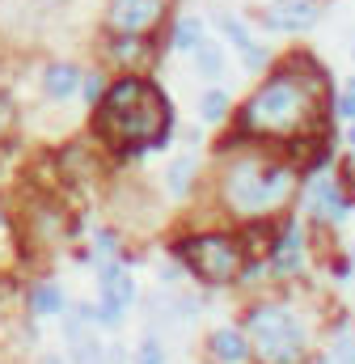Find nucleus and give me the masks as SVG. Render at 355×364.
Returning a JSON list of instances; mask_svg holds the SVG:
<instances>
[{
	"label": "nucleus",
	"mask_w": 355,
	"mask_h": 364,
	"mask_svg": "<svg viewBox=\"0 0 355 364\" xmlns=\"http://www.w3.org/2000/svg\"><path fill=\"white\" fill-rule=\"evenodd\" d=\"M322 364H326V360H322Z\"/></svg>",
	"instance_id": "nucleus-21"
},
{
	"label": "nucleus",
	"mask_w": 355,
	"mask_h": 364,
	"mask_svg": "<svg viewBox=\"0 0 355 364\" xmlns=\"http://www.w3.org/2000/svg\"><path fill=\"white\" fill-rule=\"evenodd\" d=\"M97 132L114 149H127V153L153 149L170 132V102L153 81L127 77V81L106 90L102 106H97Z\"/></svg>",
	"instance_id": "nucleus-1"
},
{
	"label": "nucleus",
	"mask_w": 355,
	"mask_h": 364,
	"mask_svg": "<svg viewBox=\"0 0 355 364\" xmlns=\"http://www.w3.org/2000/svg\"><path fill=\"white\" fill-rule=\"evenodd\" d=\"M229 203L237 212H271L292 195V170L283 166H258V161H241L229 174Z\"/></svg>",
	"instance_id": "nucleus-4"
},
{
	"label": "nucleus",
	"mask_w": 355,
	"mask_h": 364,
	"mask_svg": "<svg viewBox=\"0 0 355 364\" xmlns=\"http://www.w3.org/2000/svg\"><path fill=\"white\" fill-rule=\"evenodd\" d=\"M190 170H195V161H190V157H186V161H178L174 170H170V191H174V195H182V191L190 186Z\"/></svg>",
	"instance_id": "nucleus-18"
},
{
	"label": "nucleus",
	"mask_w": 355,
	"mask_h": 364,
	"mask_svg": "<svg viewBox=\"0 0 355 364\" xmlns=\"http://www.w3.org/2000/svg\"><path fill=\"white\" fill-rule=\"evenodd\" d=\"M195 60H199V68H203L207 77H220V68H224V60H220V51H216L212 43H199V47H195Z\"/></svg>",
	"instance_id": "nucleus-17"
},
{
	"label": "nucleus",
	"mask_w": 355,
	"mask_h": 364,
	"mask_svg": "<svg viewBox=\"0 0 355 364\" xmlns=\"http://www.w3.org/2000/svg\"><path fill=\"white\" fill-rule=\"evenodd\" d=\"M250 339H254V352L266 364H296L305 352V326L292 309L283 305H258L250 314Z\"/></svg>",
	"instance_id": "nucleus-3"
},
{
	"label": "nucleus",
	"mask_w": 355,
	"mask_h": 364,
	"mask_svg": "<svg viewBox=\"0 0 355 364\" xmlns=\"http://www.w3.org/2000/svg\"><path fill=\"white\" fill-rule=\"evenodd\" d=\"M275 267H279V272H296V267H300V229H296V225H292V229H288V237L279 242Z\"/></svg>",
	"instance_id": "nucleus-13"
},
{
	"label": "nucleus",
	"mask_w": 355,
	"mask_h": 364,
	"mask_svg": "<svg viewBox=\"0 0 355 364\" xmlns=\"http://www.w3.org/2000/svg\"><path fill=\"white\" fill-rule=\"evenodd\" d=\"M339 110H343L347 119H355V81L343 90V97H339Z\"/></svg>",
	"instance_id": "nucleus-20"
},
{
	"label": "nucleus",
	"mask_w": 355,
	"mask_h": 364,
	"mask_svg": "<svg viewBox=\"0 0 355 364\" xmlns=\"http://www.w3.org/2000/svg\"><path fill=\"white\" fill-rule=\"evenodd\" d=\"M131 296H136V288H131L127 272L106 267V272H102V301H97V309H89V314H93L102 326H114V322L123 318V309L131 305Z\"/></svg>",
	"instance_id": "nucleus-6"
},
{
	"label": "nucleus",
	"mask_w": 355,
	"mask_h": 364,
	"mask_svg": "<svg viewBox=\"0 0 355 364\" xmlns=\"http://www.w3.org/2000/svg\"><path fill=\"white\" fill-rule=\"evenodd\" d=\"M43 85L51 97H72V93L81 90V73L72 68V64H51L47 73H43Z\"/></svg>",
	"instance_id": "nucleus-10"
},
{
	"label": "nucleus",
	"mask_w": 355,
	"mask_h": 364,
	"mask_svg": "<svg viewBox=\"0 0 355 364\" xmlns=\"http://www.w3.org/2000/svg\"><path fill=\"white\" fill-rule=\"evenodd\" d=\"M220 30L233 38V47L241 51V60H246L250 68H263V64H266V51L254 43V38H250V34H246V26H241L237 17H220Z\"/></svg>",
	"instance_id": "nucleus-9"
},
{
	"label": "nucleus",
	"mask_w": 355,
	"mask_h": 364,
	"mask_svg": "<svg viewBox=\"0 0 355 364\" xmlns=\"http://www.w3.org/2000/svg\"><path fill=\"white\" fill-rule=\"evenodd\" d=\"M317 21V4L313 0H275L266 9V26L271 30H283V34H296V30H309Z\"/></svg>",
	"instance_id": "nucleus-8"
},
{
	"label": "nucleus",
	"mask_w": 355,
	"mask_h": 364,
	"mask_svg": "<svg viewBox=\"0 0 355 364\" xmlns=\"http://www.w3.org/2000/svg\"><path fill=\"white\" fill-rule=\"evenodd\" d=\"M165 0H114L110 4V26L119 34H144L157 17H161Z\"/></svg>",
	"instance_id": "nucleus-7"
},
{
	"label": "nucleus",
	"mask_w": 355,
	"mask_h": 364,
	"mask_svg": "<svg viewBox=\"0 0 355 364\" xmlns=\"http://www.w3.org/2000/svg\"><path fill=\"white\" fill-rule=\"evenodd\" d=\"M309 110H313L309 81L283 73V77L266 81L263 90L254 93V102L246 106V127L250 132H271V136H288L309 119Z\"/></svg>",
	"instance_id": "nucleus-2"
},
{
	"label": "nucleus",
	"mask_w": 355,
	"mask_h": 364,
	"mask_svg": "<svg viewBox=\"0 0 355 364\" xmlns=\"http://www.w3.org/2000/svg\"><path fill=\"white\" fill-rule=\"evenodd\" d=\"M309 199H313V208H317L326 220H343V216H347V199L339 195V186H334V182H317Z\"/></svg>",
	"instance_id": "nucleus-11"
},
{
	"label": "nucleus",
	"mask_w": 355,
	"mask_h": 364,
	"mask_svg": "<svg viewBox=\"0 0 355 364\" xmlns=\"http://www.w3.org/2000/svg\"><path fill=\"white\" fill-rule=\"evenodd\" d=\"M140 364H165V352H161L157 339H144V348H140Z\"/></svg>",
	"instance_id": "nucleus-19"
},
{
	"label": "nucleus",
	"mask_w": 355,
	"mask_h": 364,
	"mask_svg": "<svg viewBox=\"0 0 355 364\" xmlns=\"http://www.w3.org/2000/svg\"><path fill=\"white\" fill-rule=\"evenodd\" d=\"M199 110H203V119H207V123H216V119H224L229 97H224L220 90H207V93H203V102H199Z\"/></svg>",
	"instance_id": "nucleus-16"
},
{
	"label": "nucleus",
	"mask_w": 355,
	"mask_h": 364,
	"mask_svg": "<svg viewBox=\"0 0 355 364\" xmlns=\"http://www.w3.org/2000/svg\"><path fill=\"white\" fill-rule=\"evenodd\" d=\"M212 352H216V360H224V364H241L246 360V339L237 331H216L212 335Z\"/></svg>",
	"instance_id": "nucleus-12"
},
{
	"label": "nucleus",
	"mask_w": 355,
	"mask_h": 364,
	"mask_svg": "<svg viewBox=\"0 0 355 364\" xmlns=\"http://www.w3.org/2000/svg\"><path fill=\"white\" fill-rule=\"evenodd\" d=\"M64 309V292L55 284H38L34 288V314H60Z\"/></svg>",
	"instance_id": "nucleus-14"
},
{
	"label": "nucleus",
	"mask_w": 355,
	"mask_h": 364,
	"mask_svg": "<svg viewBox=\"0 0 355 364\" xmlns=\"http://www.w3.org/2000/svg\"><path fill=\"white\" fill-rule=\"evenodd\" d=\"M178 255L186 259V267L207 279V284H229L233 275L241 272V250L233 237H220V233H207V237H190L178 246Z\"/></svg>",
	"instance_id": "nucleus-5"
},
{
	"label": "nucleus",
	"mask_w": 355,
	"mask_h": 364,
	"mask_svg": "<svg viewBox=\"0 0 355 364\" xmlns=\"http://www.w3.org/2000/svg\"><path fill=\"white\" fill-rule=\"evenodd\" d=\"M199 43H203V26H199L195 17L178 21V30H174V47H178V51H195Z\"/></svg>",
	"instance_id": "nucleus-15"
}]
</instances>
